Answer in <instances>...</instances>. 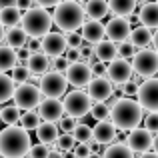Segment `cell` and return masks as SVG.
Segmentation results:
<instances>
[{
    "instance_id": "obj_59",
    "label": "cell",
    "mask_w": 158,
    "mask_h": 158,
    "mask_svg": "<svg viewBox=\"0 0 158 158\" xmlns=\"http://www.w3.org/2000/svg\"><path fill=\"white\" fill-rule=\"evenodd\" d=\"M154 2H156V4H158V0H154Z\"/></svg>"
},
{
    "instance_id": "obj_43",
    "label": "cell",
    "mask_w": 158,
    "mask_h": 158,
    "mask_svg": "<svg viewBox=\"0 0 158 158\" xmlns=\"http://www.w3.org/2000/svg\"><path fill=\"white\" fill-rule=\"evenodd\" d=\"M64 38H66V44H68V46H74V48H80V44L84 42V40H82V36H80V32H78V30L66 32V34H64Z\"/></svg>"
},
{
    "instance_id": "obj_1",
    "label": "cell",
    "mask_w": 158,
    "mask_h": 158,
    "mask_svg": "<svg viewBox=\"0 0 158 158\" xmlns=\"http://www.w3.org/2000/svg\"><path fill=\"white\" fill-rule=\"evenodd\" d=\"M144 118V110L138 104V100L134 98H114L110 104V122L116 126V130L128 132L132 128H136L140 124V120Z\"/></svg>"
},
{
    "instance_id": "obj_44",
    "label": "cell",
    "mask_w": 158,
    "mask_h": 158,
    "mask_svg": "<svg viewBox=\"0 0 158 158\" xmlns=\"http://www.w3.org/2000/svg\"><path fill=\"white\" fill-rule=\"evenodd\" d=\"M58 122H60V130L62 132H72V128L76 126V118H72V116H62Z\"/></svg>"
},
{
    "instance_id": "obj_53",
    "label": "cell",
    "mask_w": 158,
    "mask_h": 158,
    "mask_svg": "<svg viewBox=\"0 0 158 158\" xmlns=\"http://www.w3.org/2000/svg\"><path fill=\"white\" fill-rule=\"evenodd\" d=\"M140 158H158V154H156V152L146 150V152H142V154H140Z\"/></svg>"
},
{
    "instance_id": "obj_54",
    "label": "cell",
    "mask_w": 158,
    "mask_h": 158,
    "mask_svg": "<svg viewBox=\"0 0 158 158\" xmlns=\"http://www.w3.org/2000/svg\"><path fill=\"white\" fill-rule=\"evenodd\" d=\"M0 6H16V0H0Z\"/></svg>"
},
{
    "instance_id": "obj_56",
    "label": "cell",
    "mask_w": 158,
    "mask_h": 158,
    "mask_svg": "<svg viewBox=\"0 0 158 158\" xmlns=\"http://www.w3.org/2000/svg\"><path fill=\"white\" fill-rule=\"evenodd\" d=\"M4 30H6V28H4L2 24H0V42H2V40H4Z\"/></svg>"
},
{
    "instance_id": "obj_5",
    "label": "cell",
    "mask_w": 158,
    "mask_h": 158,
    "mask_svg": "<svg viewBox=\"0 0 158 158\" xmlns=\"http://www.w3.org/2000/svg\"><path fill=\"white\" fill-rule=\"evenodd\" d=\"M90 106H92V98L88 96V92H84L82 88H74L72 92L64 94V100H62V108L68 116L72 118H84L90 112Z\"/></svg>"
},
{
    "instance_id": "obj_9",
    "label": "cell",
    "mask_w": 158,
    "mask_h": 158,
    "mask_svg": "<svg viewBox=\"0 0 158 158\" xmlns=\"http://www.w3.org/2000/svg\"><path fill=\"white\" fill-rule=\"evenodd\" d=\"M64 78L70 86L74 88H84L90 80H92V70H90V64L88 62H82V60H76V62H70L68 68L64 70Z\"/></svg>"
},
{
    "instance_id": "obj_25",
    "label": "cell",
    "mask_w": 158,
    "mask_h": 158,
    "mask_svg": "<svg viewBox=\"0 0 158 158\" xmlns=\"http://www.w3.org/2000/svg\"><path fill=\"white\" fill-rule=\"evenodd\" d=\"M58 126H56V122H42L40 120V124L36 126V138H38V142H42V144H54L56 142V138H58Z\"/></svg>"
},
{
    "instance_id": "obj_6",
    "label": "cell",
    "mask_w": 158,
    "mask_h": 158,
    "mask_svg": "<svg viewBox=\"0 0 158 158\" xmlns=\"http://www.w3.org/2000/svg\"><path fill=\"white\" fill-rule=\"evenodd\" d=\"M12 100H14V106L20 108V110H34L42 100V92H40V88L36 84L20 82L18 86H14Z\"/></svg>"
},
{
    "instance_id": "obj_19",
    "label": "cell",
    "mask_w": 158,
    "mask_h": 158,
    "mask_svg": "<svg viewBox=\"0 0 158 158\" xmlns=\"http://www.w3.org/2000/svg\"><path fill=\"white\" fill-rule=\"evenodd\" d=\"M24 62H26V68H28L30 74H44V72H48V68H50V58H48L44 52H40V50L30 52Z\"/></svg>"
},
{
    "instance_id": "obj_39",
    "label": "cell",
    "mask_w": 158,
    "mask_h": 158,
    "mask_svg": "<svg viewBox=\"0 0 158 158\" xmlns=\"http://www.w3.org/2000/svg\"><path fill=\"white\" fill-rule=\"evenodd\" d=\"M144 128L150 130L152 134L158 132V112H148L146 118H144Z\"/></svg>"
},
{
    "instance_id": "obj_32",
    "label": "cell",
    "mask_w": 158,
    "mask_h": 158,
    "mask_svg": "<svg viewBox=\"0 0 158 158\" xmlns=\"http://www.w3.org/2000/svg\"><path fill=\"white\" fill-rule=\"evenodd\" d=\"M18 118H20V108H16L14 104L0 108V120H2L6 126H10V124H18Z\"/></svg>"
},
{
    "instance_id": "obj_48",
    "label": "cell",
    "mask_w": 158,
    "mask_h": 158,
    "mask_svg": "<svg viewBox=\"0 0 158 158\" xmlns=\"http://www.w3.org/2000/svg\"><path fill=\"white\" fill-rule=\"evenodd\" d=\"M36 6H42V8H54L60 0H34Z\"/></svg>"
},
{
    "instance_id": "obj_23",
    "label": "cell",
    "mask_w": 158,
    "mask_h": 158,
    "mask_svg": "<svg viewBox=\"0 0 158 158\" xmlns=\"http://www.w3.org/2000/svg\"><path fill=\"white\" fill-rule=\"evenodd\" d=\"M82 8H84V16L90 20H102L110 12L106 0H86V4Z\"/></svg>"
},
{
    "instance_id": "obj_30",
    "label": "cell",
    "mask_w": 158,
    "mask_h": 158,
    "mask_svg": "<svg viewBox=\"0 0 158 158\" xmlns=\"http://www.w3.org/2000/svg\"><path fill=\"white\" fill-rule=\"evenodd\" d=\"M14 86H16V82L6 72H0V104H4V102H8L12 98Z\"/></svg>"
},
{
    "instance_id": "obj_18",
    "label": "cell",
    "mask_w": 158,
    "mask_h": 158,
    "mask_svg": "<svg viewBox=\"0 0 158 158\" xmlns=\"http://www.w3.org/2000/svg\"><path fill=\"white\" fill-rule=\"evenodd\" d=\"M78 30H80V36L86 44H96L104 38V24L100 20H90L88 18V20L82 22V26Z\"/></svg>"
},
{
    "instance_id": "obj_29",
    "label": "cell",
    "mask_w": 158,
    "mask_h": 158,
    "mask_svg": "<svg viewBox=\"0 0 158 158\" xmlns=\"http://www.w3.org/2000/svg\"><path fill=\"white\" fill-rule=\"evenodd\" d=\"M16 50L8 44H0V72H8L16 64Z\"/></svg>"
},
{
    "instance_id": "obj_27",
    "label": "cell",
    "mask_w": 158,
    "mask_h": 158,
    "mask_svg": "<svg viewBox=\"0 0 158 158\" xmlns=\"http://www.w3.org/2000/svg\"><path fill=\"white\" fill-rule=\"evenodd\" d=\"M20 18H22V10H18L16 6H0V24L4 28L18 26Z\"/></svg>"
},
{
    "instance_id": "obj_12",
    "label": "cell",
    "mask_w": 158,
    "mask_h": 158,
    "mask_svg": "<svg viewBox=\"0 0 158 158\" xmlns=\"http://www.w3.org/2000/svg\"><path fill=\"white\" fill-rule=\"evenodd\" d=\"M66 48V38L62 32H46V34L40 38V52H44L48 58H58V56H64Z\"/></svg>"
},
{
    "instance_id": "obj_37",
    "label": "cell",
    "mask_w": 158,
    "mask_h": 158,
    "mask_svg": "<svg viewBox=\"0 0 158 158\" xmlns=\"http://www.w3.org/2000/svg\"><path fill=\"white\" fill-rule=\"evenodd\" d=\"M28 156L30 158H48L50 156V150H48V144H30L28 148Z\"/></svg>"
},
{
    "instance_id": "obj_42",
    "label": "cell",
    "mask_w": 158,
    "mask_h": 158,
    "mask_svg": "<svg viewBox=\"0 0 158 158\" xmlns=\"http://www.w3.org/2000/svg\"><path fill=\"white\" fill-rule=\"evenodd\" d=\"M78 50H80V60H82V62H88V64H90V62L94 60V50H92V44L82 42Z\"/></svg>"
},
{
    "instance_id": "obj_40",
    "label": "cell",
    "mask_w": 158,
    "mask_h": 158,
    "mask_svg": "<svg viewBox=\"0 0 158 158\" xmlns=\"http://www.w3.org/2000/svg\"><path fill=\"white\" fill-rule=\"evenodd\" d=\"M116 48H118V56L126 58V60H130V58L134 56V52H136V48L132 46L128 40H126V42H120V46H116Z\"/></svg>"
},
{
    "instance_id": "obj_22",
    "label": "cell",
    "mask_w": 158,
    "mask_h": 158,
    "mask_svg": "<svg viewBox=\"0 0 158 158\" xmlns=\"http://www.w3.org/2000/svg\"><path fill=\"white\" fill-rule=\"evenodd\" d=\"M138 22L146 28H158V4L156 2H144L138 14Z\"/></svg>"
},
{
    "instance_id": "obj_35",
    "label": "cell",
    "mask_w": 158,
    "mask_h": 158,
    "mask_svg": "<svg viewBox=\"0 0 158 158\" xmlns=\"http://www.w3.org/2000/svg\"><path fill=\"white\" fill-rule=\"evenodd\" d=\"M70 134L74 136L76 142H90V140H92V128H90L88 124H76Z\"/></svg>"
},
{
    "instance_id": "obj_10",
    "label": "cell",
    "mask_w": 158,
    "mask_h": 158,
    "mask_svg": "<svg viewBox=\"0 0 158 158\" xmlns=\"http://www.w3.org/2000/svg\"><path fill=\"white\" fill-rule=\"evenodd\" d=\"M136 96H138V104L142 106V110L158 112V78H146L138 86Z\"/></svg>"
},
{
    "instance_id": "obj_15",
    "label": "cell",
    "mask_w": 158,
    "mask_h": 158,
    "mask_svg": "<svg viewBox=\"0 0 158 158\" xmlns=\"http://www.w3.org/2000/svg\"><path fill=\"white\" fill-rule=\"evenodd\" d=\"M86 86H88V96L92 98V102H106L114 96L112 82L106 76H92V80Z\"/></svg>"
},
{
    "instance_id": "obj_3",
    "label": "cell",
    "mask_w": 158,
    "mask_h": 158,
    "mask_svg": "<svg viewBox=\"0 0 158 158\" xmlns=\"http://www.w3.org/2000/svg\"><path fill=\"white\" fill-rule=\"evenodd\" d=\"M50 16H52V24H56L58 30L64 32L78 30L82 26V22L86 20L84 8L80 6L78 0H60L54 6V12Z\"/></svg>"
},
{
    "instance_id": "obj_47",
    "label": "cell",
    "mask_w": 158,
    "mask_h": 158,
    "mask_svg": "<svg viewBox=\"0 0 158 158\" xmlns=\"http://www.w3.org/2000/svg\"><path fill=\"white\" fill-rule=\"evenodd\" d=\"M68 64H70V62L66 60L64 56H58V58H54V70H56V72H62V74H64V70L68 68Z\"/></svg>"
},
{
    "instance_id": "obj_17",
    "label": "cell",
    "mask_w": 158,
    "mask_h": 158,
    "mask_svg": "<svg viewBox=\"0 0 158 158\" xmlns=\"http://www.w3.org/2000/svg\"><path fill=\"white\" fill-rule=\"evenodd\" d=\"M116 132L118 130H116V126L110 122V118L108 120H98L96 126L92 128V140L96 144H100V146L102 144L106 146V144H112L116 140Z\"/></svg>"
},
{
    "instance_id": "obj_33",
    "label": "cell",
    "mask_w": 158,
    "mask_h": 158,
    "mask_svg": "<svg viewBox=\"0 0 158 158\" xmlns=\"http://www.w3.org/2000/svg\"><path fill=\"white\" fill-rule=\"evenodd\" d=\"M56 150L60 152V154H64V152H70L74 148V144H76V140H74V136L70 134V132H64V134H58L56 138Z\"/></svg>"
},
{
    "instance_id": "obj_14",
    "label": "cell",
    "mask_w": 158,
    "mask_h": 158,
    "mask_svg": "<svg viewBox=\"0 0 158 158\" xmlns=\"http://www.w3.org/2000/svg\"><path fill=\"white\" fill-rule=\"evenodd\" d=\"M152 138H154V134H152L150 130L136 126V128H132V130H128L126 146L130 148L134 154H142V152L150 150V146H152Z\"/></svg>"
},
{
    "instance_id": "obj_24",
    "label": "cell",
    "mask_w": 158,
    "mask_h": 158,
    "mask_svg": "<svg viewBox=\"0 0 158 158\" xmlns=\"http://www.w3.org/2000/svg\"><path fill=\"white\" fill-rule=\"evenodd\" d=\"M136 6H138V0H108V10L114 16L130 18L136 12Z\"/></svg>"
},
{
    "instance_id": "obj_45",
    "label": "cell",
    "mask_w": 158,
    "mask_h": 158,
    "mask_svg": "<svg viewBox=\"0 0 158 158\" xmlns=\"http://www.w3.org/2000/svg\"><path fill=\"white\" fill-rule=\"evenodd\" d=\"M90 70H92V76H104L106 74V64L104 62H100V60H96V62H90Z\"/></svg>"
},
{
    "instance_id": "obj_28",
    "label": "cell",
    "mask_w": 158,
    "mask_h": 158,
    "mask_svg": "<svg viewBox=\"0 0 158 158\" xmlns=\"http://www.w3.org/2000/svg\"><path fill=\"white\" fill-rule=\"evenodd\" d=\"M102 158H134V152L122 142H112V144H106Z\"/></svg>"
},
{
    "instance_id": "obj_36",
    "label": "cell",
    "mask_w": 158,
    "mask_h": 158,
    "mask_svg": "<svg viewBox=\"0 0 158 158\" xmlns=\"http://www.w3.org/2000/svg\"><path fill=\"white\" fill-rule=\"evenodd\" d=\"M12 74H10V78L16 82V84H20V82H26L28 78H30V72H28V68H26V64H14L12 66Z\"/></svg>"
},
{
    "instance_id": "obj_4",
    "label": "cell",
    "mask_w": 158,
    "mask_h": 158,
    "mask_svg": "<svg viewBox=\"0 0 158 158\" xmlns=\"http://www.w3.org/2000/svg\"><path fill=\"white\" fill-rule=\"evenodd\" d=\"M20 28L26 32L28 38H42L52 28V16L42 6H30L24 10L22 18H20Z\"/></svg>"
},
{
    "instance_id": "obj_8",
    "label": "cell",
    "mask_w": 158,
    "mask_h": 158,
    "mask_svg": "<svg viewBox=\"0 0 158 158\" xmlns=\"http://www.w3.org/2000/svg\"><path fill=\"white\" fill-rule=\"evenodd\" d=\"M38 88H40V92H42V96L60 98V96H64L66 90H68V82H66V78H64L62 72L52 70V72H44V76L40 78V82H38Z\"/></svg>"
},
{
    "instance_id": "obj_2",
    "label": "cell",
    "mask_w": 158,
    "mask_h": 158,
    "mask_svg": "<svg viewBox=\"0 0 158 158\" xmlns=\"http://www.w3.org/2000/svg\"><path fill=\"white\" fill-rule=\"evenodd\" d=\"M30 132L22 126L10 124L0 130V156L2 158H24L30 148Z\"/></svg>"
},
{
    "instance_id": "obj_13",
    "label": "cell",
    "mask_w": 158,
    "mask_h": 158,
    "mask_svg": "<svg viewBox=\"0 0 158 158\" xmlns=\"http://www.w3.org/2000/svg\"><path fill=\"white\" fill-rule=\"evenodd\" d=\"M104 76L112 82V84L120 86L122 82H126V80L132 78V66H130V62H128L126 58L116 56L112 62L106 64V74Z\"/></svg>"
},
{
    "instance_id": "obj_55",
    "label": "cell",
    "mask_w": 158,
    "mask_h": 158,
    "mask_svg": "<svg viewBox=\"0 0 158 158\" xmlns=\"http://www.w3.org/2000/svg\"><path fill=\"white\" fill-rule=\"evenodd\" d=\"M88 158H102V154H100V152H90Z\"/></svg>"
},
{
    "instance_id": "obj_52",
    "label": "cell",
    "mask_w": 158,
    "mask_h": 158,
    "mask_svg": "<svg viewBox=\"0 0 158 158\" xmlns=\"http://www.w3.org/2000/svg\"><path fill=\"white\" fill-rule=\"evenodd\" d=\"M152 152H156V154H158V132H156V134H154V138H152Z\"/></svg>"
},
{
    "instance_id": "obj_38",
    "label": "cell",
    "mask_w": 158,
    "mask_h": 158,
    "mask_svg": "<svg viewBox=\"0 0 158 158\" xmlns=\"http://www.w3.org/2000/svg\"><path fill=\"white\" fill-rule=\"evenodd\" d=\"M118 88H120V92H122L124 96L132 98V96H136V92H138V80H136V78H130V80L122 82Z\"/></svg>"
},
{
    "instance_id": "obj_11",
    "label": "cell",
    "mask_w": 158,
    "mask_h": 158,
    "mask_svg": "<svg viewBox=\"0 0 158 158\" xmlns=\"http://www.w3.org/2000/svg\"><path fill=\"white\" fill-rule=\"evenodd\" d=\"M130 20L124 18V16H114L104 24V38L112 40L114 44L126 42L128 34H130Z\"/></svg>"
},
{
    "instance_id": "obj_49",
    "label": "cell",
    "mask_w": 158,
    "mask_h": 158,
    "mask_svg": "<svg viewBox=\"0 0 158 158\" xmlns=\"http://www.w3.org/2000/svg\"><path fill=\"white\" fill-rule=\"evenodd\" d=\"M26 42H28V50L30 52L40 50V38H30V40H26Z\"/></svg>"
},
{
    "instance_id": "obj_21",
    "label": "cell",
    "mask_w": 158,
    "mask_h": 158,
    "mask_svg": "<svg viewBox=\"0 0 158 158\" xmlns=\"http://www.w3.org/2000/svg\"><path fill=\"white\" fill-rule=\"evenodd\" d=\"M118 44H114L112 40L108 38H102L100 42H96V46H94V58L100 62H104V64H108V62H112L116 56H118Z\"/></svg>"
},
{
    "instance_id": "obj_58",
    "label": "cell",
    "mask_w": 158,
    "mask_h": 158,
    "mask_svg": "<svg viewBox=\"0 0 158 158\" xmlns=\"http://www.w3.org/2000/svg\"><path fill=\"white\" fill-rule=\"evenodd\" d=\"M138 2H148V0H138Z\"/></svg>"
},
{
    "instance_id": "obj_51",
    "label": "cell",
    "mask_w": 158,
    "mask_h": 158,
    "mask_svg": "<svg viewBox=\"0 0 158 158\" xmlns=\"http://www.w3.org/2000/svg\"><path fill=\"white\" fill-rule=\"evenodd\" d=\"M152 50H154L156 54H158V28H156V32H154V34H152Z\"/></svg>"
},
{
    "instance_id": "obj_7",
    "label": "cell",
    "mask_w": 158,
    "mask_h": 158,
    "mask_svg": "<svg viewBox=\"0 0 158 158\" xmlns=\"http://www.w3.org/2000/svg\"><path fill=\"white\" fill-rule=\"evenodd\" d=\"M132 72H136L138 76L150 78L158 72V54L150 48H140L134 52V56L130 58Z\"/></svg>"
},
{
    "instance_id": "obj_41",
    "label": "cell",
    "mask_w": 158,
    "mask_h": 158,
    "mask_svg": "<svg viewBox=\"0 0 158 158\" xmlns=\"http://www.w3.org/2000/svg\"><path fill=\"white\" fill-rule=\"evenodd\" d=\"M72 152H74V158H88L92 150H90L88 142H78V144H74Z\"/></svg>"
},
{
    "instance_id": "obj_34",
    "label": "cell",
    "mask_w": 158,
    "mask_h": 158,
    "mask_svg": "<svg viewBox=\"0 0 158 158\" xmlns=\"http://www.w3.org/2000/svg\"><path fill=\"white\" fill-rule=\"evenodd\" d=\"M88 114H92V118L96 120V122L98 120H108L110 118V106H108L106 102H92Z\"/></svg>"
},
{
    "instance_id": "obj_20",
    "label": "cell",
    "mask_w": 158,
    "mask_h": 158,
    "mask_svg": "<svg viewBox=\"0 0 158 158\" xmlns=\"http://www.w3.org/2000/svg\"><path fill=\"white\" fill-rule=\"evenodd\" d=\"M128 42H130L136 50H140V48H148L150 42H152V30L146 28V26H142V24H138L136 28H130Z\"/></svg>"
},
{
    "instance_id": "obj_50",
    "label": "cell",
    "mask_w": 158,
    "mask_h": 158,
    "mask_svg": "<svg viewBox=\"0 0 158 158\" xmlns=\"http://www.w3.org/2000/svg\"><path fill=\"white\" fill-rule=\"evenodd\" d=\"M32 0H16V8L18 10H26V8H30Z\"/></svg>"
},
{
    "instance_id": "obj_31",
    "label": "cell",
    "mask_w": 158,
    "mask_h": 158,
    "mask_svg": "<svg viewBox=\"0 0 158 158\" xmlns=\"http://www.w3.org/2000/svg\"><path fill=\"white\" fill-rule=\"evenodd\" d=\"M18 122H20V126H22L24 130L30 132V130H36V126L40 124V116H38L36 110H24V114H20Z\"/></svg>"
},
{
    "instance_id": "obj_16",
    "label": "cell",
    "mask_w": 158,
    "mask_h": 158,
    "mask_svg": "<svg viewBox=\"0 0 158 158\" xmlns=\"http://www.w3.org/2000/svg\"><path fill=\"white\" fill-rule=\"evenodd\" d=\"M36 108H38V116L42 122H58L64 116L62 102L54 96H42V100Z\"/></svg>"
},
{
    "instance_id": "obj_46",
    "label": "cell",
    "mask_w": 158,
    "mask_h": 158,
    "mask_svg": "<svg viewBox=\"0 0 158 158\" xmlns=\"http://www.w3.org/2000/svg\"><path fill=\"white\" fill-rule=\"evenodd\" d=\"M64 58L68 62L80 60V50H78V48H74V46H68V48H66V52H64Z\"/></svg>"
},
{
    "instance_id": "obj_57",
    "label": "cell",
    "mask_w": 158,
    "mask_h": 158,
    "mask_svg": "<svg viewBox=\"0 0 158 158\" xmlns=\"http://www.w3.org/2000/svg\"><path fill=\"white\" fill-rule=\"evenodd\" d=\"M48 158H62V156H52V154H50V156H48Z\"/></svg>"
},
{
    "instance_id": "obj_26",
    "label": "cell",
    "mask_w": 158,
    "mask_h": 158,
    "mask_svg": "<svg viewBox=\"0 0 158 158\" xmlns=\"http://www.w3.org/2000/svg\"><path fill=\"white\" fill-rule=\"evenodd\" d=\"M26 40H28V36L20 26H12L8 30H4V42L10 48H14V50L20 46H26Z\"/></svg>"
}]
</instances>
